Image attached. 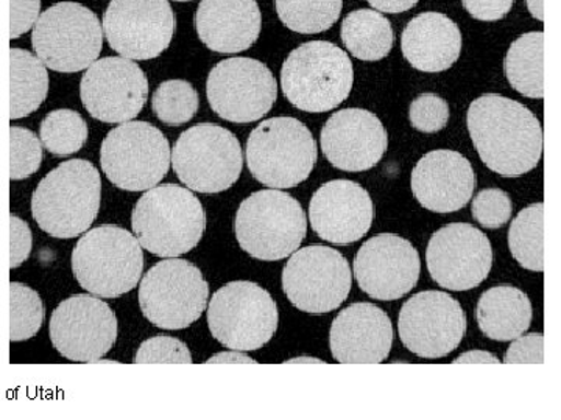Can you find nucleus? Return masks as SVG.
I'll use <instances>...</instances> for the list:
<instances>
[{
    "label": "nucleus",
    "instance_id": "obj_2",
    "mask_svg": "<svg viewBox=\"0 0 561 420\" xmlns=\"http://www.w3.org/2000/svg\"><path fill=\"white\" fill-rule=\"evenodd\" d=\"M101 173L84 160L62 162L41 180L32 198L33 219L55 238L79 237L98 219Z\"/></svg>",
    "mask_w": 561,
    "mask_h": 420
},
{
    "label": "nucleus",
    "instance_id": "obj_40",
    "mask_svg": "<svg viewBox=\"0 0 561 420\" xmlns=\"http://www.w3.org/2000/svg\"><path fill=\"white\" fill-rule=\"evenodd\" d=\"M507 364H542L545 363V335H522L512 342L504 357Z\"/></svg>",
    "mask_w": 561,
    "mask_h": 420
},
{
    "label": "nucleus",
    "instance_id": "obj_5",
    "mask_svg": "<svg viewBox=\"0 0 561 420\" xmlns=\"http://www.w3.org/2000/svg\"><path fill=\"white\" fill-rule=\"evenodd\" d=\"M306 231L308 220L300 202L278 189L250 195L236 215V237L254 259H286L300 248Z\"/></svg>",
    "mask_w": 561,
    "mask_h": 420
},
{
    "label": "nucleus",
    "instance_id": "obj_20",
    "mask_svg": "<svg viewBox=\"0 0 561 420\" xmlns=\"http://www.w3.org/2000/svg\"><path fill=\"white\" fill-rule=\"evenodd\" d=\"M419 250L397 234H379L365 242L354 259L362 291L379 301H394L415 289L420 279Z\"/></svg>",
    "mask_w": 561,
    "mask_h": 420
},
{
    "label": "nucleus",
    "instance_id": "obj_31",
    "mask_svg": "<svg viewBox=\"0 0 561 420\" xmlns=\"http://www.w3.org/2000/svg\"><path fill=\"white\" fill-rule=\"evenodd\" d=\"M512 256L526 270H545V205L537 202L519 212L508 231Z\"/></svg>",
    "mask_w": 561,
    "mask_h": 420
},
{
    "label": "nucleus",
    "instance_id": "obj_23",
    "mask_svg": "<svg viewBox=\"0 0 561 420\" xmlns=\"http://www.w3.org/2000/svg\"><path fill=\"white\" fill-rule=\"evenodd\" d=\"M411 184L413 195L423 208L431 212L451 213L468 205L478 178L463 154L435 150L415 165Z\"/></svg>",
    "mask_w": 561,
    "mask_h": 420
},
{
    "label": "nucleus",
    "instance_id": "obj_24",
    "mask_svg": "<svg viewBox=\"0 0 561 420\" xmlns=\"http://www.w3.org/2000/svg\"><path fill=\"white\" fill-rule=\"evenodd\" d=\"M332 357L342 364H379L390 355L393 327L387 313L359 302L339 313L331 326Z\"/></svg>",
    "mask_w": 561,
    "mask_h": 420
},
{
    "label": "nucleus",
    "instance_id": "obj_26",
    "mask_svg": "<svg viewBox=\"0 0 561 420\" xmlns=\"http://www.w3.org/2000/svg\"><path fill=\"white\" fill-rule=\"evenodd\" d=\"M461 32L456 22L435 11L413 18L401 36L405 60L421 72L437 73L459 60Z\"/></svg>",
    "mask_w": 561,
    "mask_h": 420
},
{
    "label": "nucleus",
    "instance_id": "obj_14",
    "mask_svg": "<svg viewBox=\"0 0 561 420\" xmlns=\"http://www.w3.org/2000/svg\"><path fill=\"white\" fill-rule=\"evenodd\" d=\"M206 94L210 108L232 124H251L271 113L278 97L272 70L253 58H230L209 72Z\"/></svg>",
    "mask_w": 561,
    "mask_h": 420
},
{
    "label": "nucleus",
    "instance_id": "obj_9",
    "mask_svg": "<svg viewBox=\"0 0 561 420\" xmlns=\"http://www.w3.org/2000/svg\"><path fill=\"white\" fill-rule=\"evenodd\" d=\"M278 307L267 290L238 280L221 287L208 307L210 334L225 348L249 352L261 349L278 329Z\"/></svg>",
    "mask_w": 561,
    "mask_h": 420
},
{
    "label": "nucleus",
    "instance_id": "obj_50",
    "mask_svg": "<svg viewBox=\"0 0 561 420\" xmlns=\"http://www.w3.org/2000/svg\"><path fill=\"white\" fill-rule=\"evenodd\" d=\"M0 197H2V194H0Z\"/></svg>",
    "mask_w": 561,
    "mask_h": 420
},
{
    "label": "nucleus",
    "instance_id": "obj_13",
    "mask_svg": "<svg viewBox=\"0 0 561 420\" xmlns=\"http://www.w3.org/2000/svg\"><path fill=\"white\" fill-rule=\"evenodd\" d=\"M350 264L337 249L312 245L295 250L283 271L287 300L313 315L334 312L351 291Z\"/></svg>",
    "mask_w": 561,
    "mask_h": 420
},
{
    "label": "nucleus",
    "instance_id": "obj_6",
    "mask_svg": "<svg viewBox=\"0 0 561 420\" xmlns=\"http://www.w3.org/2000/svg\"><path fill=\"white\" fill-rule=\"evenodd\" d=\"M72 270L80 285L95 296L119 298L138 285L144 271L142 246L122 228H95L77 243Z\"/></svg>",
    "mask_w": 561,
    "mask_h": 420
},
{
    "label": "nucleus",
    "instance_id": "obj_22",
    "mask_svg": "<svg viewBox=\"0 0 561 420\" xmlns=\"http://www.w3.org/2000/svg\"><path fill=\"white\" fill-rule=\"evenodd\" d=\"M375 206L370 194L354 180L337 179L323 184L309 205L312 230L323 241L348 245L370 231Z\"/></svg>",
    "mask_w": 561,
    "mask_h": 420
},
{
    "label": "nucleus",
    "instance_id": "obj_30",
    "mask_svg": "<svg viewBox=\"0 0 561 420\" xmlns=\"http://www.w3.org/2000/svg\"><path fill=\"white\" fill-rule=\"evenodd\" d=\"M504 69L508 83L524 97H545V33L519 36L507 51Z\"/></svg>",
    "mask_w": 561,
    "mask_h": 420
},
{
    "label": "nucleus",
    "instance_id": "obj_11",
    "mask_svg": "<svg viewBox=\"0 0 561 420\" xmlns=\"http://www.w3.org/2000/svg\"><path fill=\"white\" fill-rule=\"evenodd\" d=\"M171 162L187 189L219 194L241 178V142L219 125H195L176 140Z\"/></svg>",
    "mask_w": 561,
    "mask_h": 420
},
{
    "label": "nucleus",
    "instance_id": "obj_10",
    "mask_svg": "<svg viewBox=\"0 0 561 420\" xmlns=\"http://www.w3.org/2000/svg\"><path fill=\"white\" fill-rule=\"evenodd\" d=\"M171 161L168 138L147 121H125L111 130L102 143V171L119 189L142 191L157 187L168 175Z\"/></svg>",
    "mask_w": 561,
    "mask_h": 420
},
{
    "label": "nucleus",
    "instance_id": "obj_41",
    "mask_svg": "<svg viewBox=\"0 0 561 420\" xmlns=\"http://www.w3.org/2000/svg\"><path fill=\"white\" fill-rule=\"evenodd\" d=\"M32 231L20 217H10V268L21 267L32 253Z\"/></svg>",
    "mask_w": 561,
    "mask_h": 420
},
{
    "label": "nucleus",
    "instance_id": "obj_18",
    "mask_svg": "<svg viewBox=\"0 0 561 420\" xmlns=\"http://www.w3.org/2000/svg\"><path fill=\"white\" fill-rule=\"evenodd\" d=\"M80 95L94 119L125 124L135 119L146 105L149 81L144 70L128 58H102L84 72Z\"/></svg>",
    "mask_w": 561,
    "mask_h": 420
},
{
    "label": "nucleus",
    "instance_id": "obj_36",
    "mask_svg": "<svg viewBox=\"0 0 561 420\" xmlns=\"http://www.w3.org/2000/svg\"><path fill=\"white\" fill-rule=\"evenodd\" d=\"M43 162V143L27 128L10 127V176L13 180L28 178L39 171Z\"/></svg>",
    "mask_w": 561,
    "mask_h": 420
},
{
    "label": "nucleus",
    "instance_id": "obj_43",
    "mask_svg": "<svg viewBox=\"0 0 561 420\" xmlns=\"http://www.w3.org/2000/svg\"><path fill=\"white\" fill-rule=\"evenodd\" d=\"M465 10L479 21H500L512 11L515 0H461Z\"/></svg>",
    "mask_w": 561,
    "mask_h": 420
},
{
    "label": "nucleus",
    "instance_id": "obj_15",
    "mask_svg": "<svg viewBox=\"0 0 561 420\" xmlns=\"http://www.w3.org/2000/svg\"><path fill=\"white\" fill-rule=\"evenodd\" d=\"M175 14L169 0H111L103 16L110 47L128 60H153L171 46Z\"/></svg>",
    "mask_w": 561,
    "mask_h": 420
},
{
    "label": "nucleus",
    "instance_id": "obj_34",
    "mask_svg": "<svg viewBox=\"0 0 561 420\" xmlns=\"http://www.w3.org/2000/svg\"><path fill=\"white\" fill-rule=\"evenodd\" d=\"M198 103L197 91L184 80L164 81L151 98L158 119L171 127H180L192 120L198 110Z\"/></svg>",
    "mask_w": 561,
    "mask_h": 420
},
{
    "label": "nucleus",
    "instance_id": "obj_35",
    "mask_svg": "<svg viewBox=\"0 0 561 420\" xmlns=\"http://www.w3.org/2000/svg\"><path fill=\"white\" fill-rule=\"evenodd\" d=\"M10 340H31L44 323V304L31 287L20 282L10 283Z\"/></svg>",
    "mask_w": 561,
    "mask_h": 420
},
{
    "label": "nucleus",
    "instance_id": "obj_44",
    "mask_svg": "<svg viewBox=\"0 0 561 420\" xmlns=\"http://www.w3.org/2000/svg\"><path fill=\"white\" fill-rule=\"evenodd\" d=\"M368 3L382 13L398 14L413 9L419 0H368Z\"/></svg>",
    "mask_w": 561,
    "mask_h": 420
},
{
    "label": "nucleus",
    "instance_id": "obj_39",
    "mask_svg": "<svg viewBox=\"0 0 561 420\" xmlns=\"http://www.w3.org/2000/svg\"><path fill=\"white\" fill-rule=\"evenodd\" d=\"M409 119L413 128L421 132H437L443 130L449 120V106L440 95L421 94L412 102Z\"/></svg>",
    "mask_w": 561,
    "mask_h": 420
},
{
    "label": "nucleus",
    "instance_id": "obj_48",
    "mask_svg": "<svg viewBox=\"0 0 561 420\" xmlns=\"http://www.w3.org/2000/svg\"><path fill=\"white\" fill-rule=\"evenodd\" d=\"M176 2H191V0H176Z\"/></svg>",
    "mask_w": 561,
    "mask_h": 420
},
{
    "label": "nucleus",
    "instance_id": "obj_37",
    "mask_svg": "<svg viewBox=\"0 0 561 420\" xmlns=\"http://www.w3.org/2000/svg\"><path fill=\"white\" fill-rule=\"evenodd\" d=\"M471 210L479 224L489 230H497L511 220L513 205L504 190L485 189L476 195Z\"/></svg>",
    "mask_w": 561,
    "mask_h": 420
},
{
    "label": "nucleus",
    "instance_id": "obj_1",
    "mask_svg": "<svg viewBox=\"0 0 561 420\" xmlns=\"http://www.w3.org/2000/svg\"><path fill=\"white\" fill-rule=\"evenodd\" d=\"M467 125L483 164L504 178H519L541 160V124L522 103L482 95L471 103Z\"/></svg>",
    "mask_w": 561,
    "mask_h": 420
},
{
    "label": "nucleus",
    "instance_id": "obj_16",
    "mask_svg": "<svg viewBox=\"0 0 561 420\" xmlns=\"http://www.w3.org/2000/svg\"><path fill=\"white\" fill-rule=\"evenodd\" d=\"M50 340L68 360L95 363L117 340L116 313L101 298L76 294L51 313Z\"/></svg>",
    "mask_w": 561,
    "mask_h": 420
},
{
    "label": "nucleus",
    "instance_id": "obj_17",
    "mask_svg": "<svg viewBox=\"0 0 561 420\" xmlns=\"http://www.w3.org/2000/svg\"><path fill=\"white\" fill-rule=\"evenodd\" d=\"M398 330L402 345L421 359H442L454 352L467 331L459 302L443 291H423L402 305Z\"/></svg>",
    "mask_w": 561,
    "mask_h": 420
},
{
    "label": "nucleus",
    "instance_id": "obj_12",
    "mask_svg": "<svg viewBox=\"0 0 561 420\" xmlns=\"http://www.w3.org/2000/svg\"><path fill=\"white\" fill-rule=\"evenodd\" d=\"M209 285L191 261L172 257L154 265L139 287V305L153 326L181 330L192 326L208 305Z\"/></svg>",
    "mask_w": 561,
    "mask_h": 420
},
{
    "label": "nucleus",
    "instance_id": "obj_27",
    "mask_svg": "<svg viewBox=\"0 0 561 420\" xmlns=\"http://www.w3.org/2000/svg\"><path fill=\"white\" fill-rule=\"evenodd\" d=\"M531 304L524 291L512 285L486 290L478 304L479 329L494 341H513L529 329Z\"/></svg>",
    "mask_w": 561,
    "mask_h": 420
},
{
    "label": "nucleus",
    "instance_id": "obj_29",
    "mask_svg": "<svg viewBox=\"0 0 561 420\" xmlns=\"http://www.w3.org/2000/svg\"><path fill=\"white\" fill-rule=\"evenodd\" d=\"M11 113L13 120L31 116L46 101L49 73L31 51L11 49Z\"/></svg>",
    "mask_w": 561,
    "mask_h": 420
},
{
    "label": "nucleus",
    "instance_id": "obj_21",
    "mask_svg": "<svg viewBox=\"0 0 561 420\" xmlns=\"http://www.w3.org/2000/svg\"><path fill=\"white\" fill-rule=\"evenodd\" d=\"M321 150L334 167L365 172L378 165L389 147L382 121L367 109L350 108L332 114L321 130Z\"/></svg>",
    "mask_w": 561,
    "mask_h": 420
},
{
    "label": "nucleus",
    "instance_id": "obj_49",
    "mask_svg": "<svg viewBox=\"0 0 561 420\" xmlns=\"http://www.w3.org/2000/svg\"><path fill=\"white\" fill-rule=\"evenodd\" d=\"M0 73H2V69H0Z\"/></svg>",
    "mask_w": 561,
    "mask_h": 420
},
{
    "label": "nucleus",
    "instance_id": "obj_45",
    "mask_svg": "<svg viewBox=\"0 0 561 420\" xmlns=\"http://www.w3.org/2000/svg\"><path fill=\"white\" fill-rule=\"evenodd\" d=\"M456 364H474V363H481V364H497L500 363V360L496 359V357L493 355V353L490 352H483V350H471V352L463 353V355H460L459 359L454 361Z\"/></svg>",
    "mask_w": 561,
    "mask_h": 420
},
{
    "label": "nucleus",
    "instance_id": "obj_25",
    "mask_svg": "<svg viewBox=\"0 0 561 420\" xmlns=\"http://www.w3.org/2000/svg\"><path fill=\"white\" fill-rule=\"evenodd\" d=\"M261 25L256 0H202L195 14L198 38L219 54L249 50L260 38Z\"/></svg>",
    "mask_w": 561,
    "mask_h": 420
},
{
    "label": "nucleus",
    "instance_id": "obj_19",
    "mask_svg": "<svg viewBox=\"0 0 561 420\" xmlns=\"http://www.w3.org/2000/svg\"><path fill=\"white\" fill-rule=\"evenodd\" d=\"M426 261L432 279L443 289L467 291L489 278L493 249L478 228L453 223L432 235Z\"/></svg>",
    "mask_w": 561,
    "mask_h": 420
},
{
    "label": "nucleus",
    "instance_id": "obj_42",
    "mask_svg": "<svg viewBox=\"0 0 561 420\" xmlns=\"http://www.w3.org/2000/svg\"><path fill=\"white\" fill-rule=\"evenodd\" d=\"M41 0H11L10 38L18 39L31 31L39 18Z\"/></svg>",
    "mask_w": 561,
    "mask_h": 420
},
{
    "label": "nucleus",
    "instance_id": "obj_32",
    "mask_svg": "<svg viewBox=\"0 0 561 420\" xmlns=\"http://www.w3.org/2000/svg\"><path fill=\"white\" fill-rule=\"evenodd\" d=\"M280 22L305 35L330 31L341 18L343 0H275Z\"/></svg>",
    "mask_w": 561,
    "mask_h": 420
},
{
    "label": "nucleus",
    "instance_id": "obj_28",
    "mask_svg": "<svg viewBox=\"0 0 561 420\" xmlns=\"http://www.w3.org/2000/svg\"><path fill=\"white\" fill-rule=\"evenodd\" d=\"M342 40L357 60L379 61L393 47V28L390 21L378 11H351L343 20Z\"/></svg>",
    "mask_w": 561,
    "mask_h": 420
},
{
    "label": "nucleus",
    "instance_id": "obj_7",
    "mask_svg": "<svg viewBox=\"0 0 561 420\" xmlns=\"http://www.w3.org/2000/svg\"><path fill=\"white\" fill-rule=\"evenodd\" d=\"M317 162V143L294 117H273L251 132L247 164L251 175L272 189H290L309 178Z\"/></svg>",
    "mask_w": 561,
    "mask_h": 420
},
{
    "label": "nucleus",
    "instance_id": "obj_8",
    "mask_svg": "<svg viewBox=\"0 0 561 420\" xmlns=\"http://www.w3.org/2000/svg\"><path fill=\"white\" fill-rule=\"evenodd\" d=\"M32 44L46 68L62 73L80 72L101 55V21L80 3H57L39 14L33 25Z\"/></svg>",
    "mask_w": 561,
    "mask_h": 420
},
{
    "label": "nucleus",
    "instance_id": "obj_47",
    "mask_svg": "<svg viewBox=\"0 0 561 420\" xmlns=\"http://www.w3.org/2000/svg\"><path fill=\"white\" fill-rule=\"evenodd\" d=\"M527 7H529L531 16H534L535 20H545V9H542V0H527Z\"/></svg>",
    "mask_w": 561,
    "mask_h": 420
},
{
    "label": "nucleus",
    "instance_id": "obj_4",
    "mask_svg": "<svg viewBox=\"0 0 561 420\" xmlns=\"http://www.w3.org/2000/svg\"><path fill=\"white\" fill-rule=\"evenodd\" d=\"M354 69L348 55L328 40H311L291 50L280 69V88L295 108L328 113L348 98Z\"/></svg>",
    "mask_w": 561,
    "mask_h": 420
},
{
    "label": "nucleus",
    "instance_id": "obj_33",
    "mask_svg": "<svg viewBox=\"0 0 561 420\" xmlns=\"http://www.w3.org/2000/svg\"><path fill=\"white\" fill-rule=\"evenodd\" d=\"M88 135L87 121L72 109L51 110L41 124V143L55 156L77 153L87 142Z\"/></svg>",
    "mask_w": 561,
    "mask_h": 420
},
{
    "label": "nucleus",
    "instance_id": "obj_38",
    "mask_svg": "<svg viewBox=\"0 0 561 420\" xmlns=\"http://www.w3.org/2000/svg\"><path fill=\"white\" fill-rule=\"evenodd\" d=\"M136 364H191L192 355L187 346L176 338H150L144 341L135 357Z\"/></svg>",
    "mask_w": 561,
    "mask_h": 420
},
{
    "label": "nucleus",
    "instance_id": "obj_3",
    "mask_svg": "<svg viewBox=\"0 0 561 420\" xmlns=\"http://www.w3.org/2000/svg\"><path fill=\"white\" fill-rule=\"evenodd\" d=\"M133 232L144 249L154 256L179 257L201 243L206 213L201 200L186 187L162 184L151 187L136 202Z\"/></svg>",
    "mask_w": 561,
    "mask_h": 420
},
{
    "label": "nucleus",
    "instance_id": "obj_46",
    "mask_svg": "<svg viewBox=\"0 0 561 420\" xmlns=\"http://www.w3.org/2000/svg\"><path fill=\"white\" fill-rule=\"evenodd\" d=\"M206 363L209 364H238V363H256L253 359H250V357L243 355V353H239V350H232V352H224L219 353V355L213 357V359H209L206 361Z\"/></svg>",
    "mask_w": 561,
    "mask_h": 420
}]
</instances>
